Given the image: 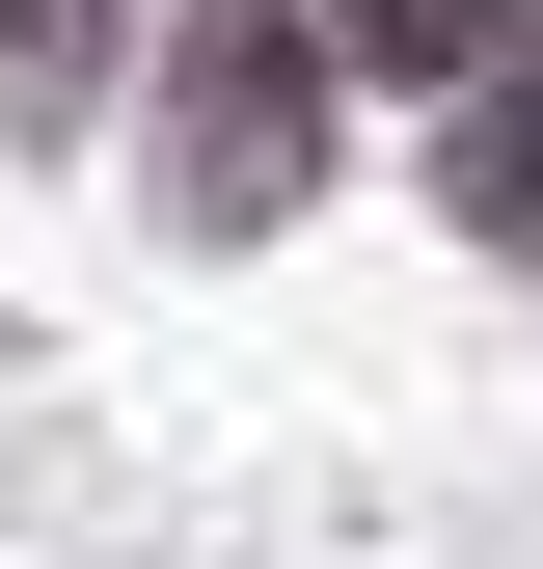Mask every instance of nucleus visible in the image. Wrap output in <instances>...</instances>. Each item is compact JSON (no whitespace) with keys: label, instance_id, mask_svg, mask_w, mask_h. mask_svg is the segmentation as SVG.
Instances as JSON below:
<instances>
[{"label":"nucleus","instance_id":"nucleus-2","mask_svg":"<svg viewBox=\"0 0 543 569\" xmlns=\"http://www.w3.org/2000/svg\"><path fill=\"white\" fill-rule=\"evenodd\" d=\"M462 218H490V244H543V54H462Z\"/></svg>","mask_w":543,"mask_h":569},{"label":"nucleus","instance_id":"nucleus-1","mask_svg":"<svg viewBox=\"0 0 543 569\" xmlns=\"http://www.w3.org/2000/svg\"><path fill=\"white\" fill-rule=\"evenodd\" d=\"M272 190H299V28L218 0L190 28V218H272Z\"/></svg>","mask_w":543,"mask_h":569},{"label":"nucleus","instance_id":"nucleus-3","mask_svg":"<svg viewBox=\"0 0 543 569\" xmlns=\"http://www.w3.org/2000/svg\"><path fill=\"white\" fill-rule=\"evenodd\" d=\"M543 0H354V82H462V54H516Z\"/></svg>","mask_w":543,"mask_h":569},{"label":"nucleus","instance_id":"nucleus-4","mask_svg":"<svg viewBox=\"0 0 543 569\" xmlns=\"http://www.w3.org/2000/svg\"><path fill=\"white\" fill-rule=\"evenodd\" d=\"M82 54H109L82 0H0V136H55V109H82Z\"/></svg>","mask_w":543,"mask_h":569}]
</instances>
